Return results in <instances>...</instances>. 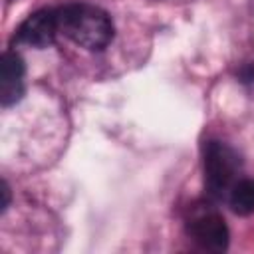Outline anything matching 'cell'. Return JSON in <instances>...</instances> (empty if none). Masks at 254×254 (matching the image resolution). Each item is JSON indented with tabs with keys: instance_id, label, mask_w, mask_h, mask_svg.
<instances>
[{
	"instance_id": "6",
	"label": "cell",
	"mask_w": 254,
	"mask_h": 254,
	"mask_svg": "<svg viewBox=\"0 0 254 254\" xmlns=\"http://www.w3.org/2000/svg\"><path fill=\"white\" fill-rule=\"evenodd\" d=\"M228 202L236 214H252L254 212V181L238 179V183L228 192Z\"/></svg>"
},
{
	"instance_id": "3",
	"label": "cell",
	"mask_w": 254,
	"mask_h": 254,
	"mask_svg": "<svg viewBox=\"0 0 254 254\" xmlns=\"http://www.w3.org/2000/svg\"><path fill=\"white\" fill-rule=\"evenodd\" d=\"M189 234L204 250L220 252L228 244V228L224 218L210 208H198L192 212L189 220Z\"/></svg>"
},
{
	"instance_id": "5",
	"label": "cell",
	"mask_w": 254,
	"mask_h": 254,
	"mask_svg": "<svg viewBox=\"0 0 254 254\" xmlns=\"http://www.w3.org/2000/svg\"><path fill=\"white\" fill-rule=\"evenodd\" d=\"M24 93V62L16 52H4L0 64V101L4 107L16 103Z\"/></svg>"
},
{
	"instance_id": "1",
	"label": "cell",
	"mask_w": 254,
	"mask_h": 254,
	"mask_svg": "<svg viewBox=\"0 0 254 254\" xmlns=\"http://www.w3.org/2000/svg\"><path fill=\"white\" fill-rule=\"evenodd\" d=\"M58 32L87 50H103L113 38L109 16L89 4H67L56 10Z\"/></svg>"
},
{
	"instance_id": "2",
	"label": "cell",
	"mask_w": 254,
	"mask_h": 254,
	"mask_svg": "<svg viewBox=\"0 0 254 254\" xmlns=\"http://www.w3.org/2000/svg\"><path fill=\"white\" fill-rule=\"evenodd\" d=\"M240 157L232 147L220 141H208L204 147V185L212 198H228L238 183Z\"/></svg>"
},
{
	"instance_id": "4",
	"label": "cell",
	"mask_w": 254,
	"mask_h": 254,
	"mask_svg": "<svg viewBox=\"0 0 254 254\" xmlns=\"http://www.w3.org/2000/svg\"><path fill=\"white\" fill-rule=\"evenodd\" d=\"M58 32L56 10H40L34 12L18 30V42L32 48H48Z\"/></svg>"
}]
</instances>
